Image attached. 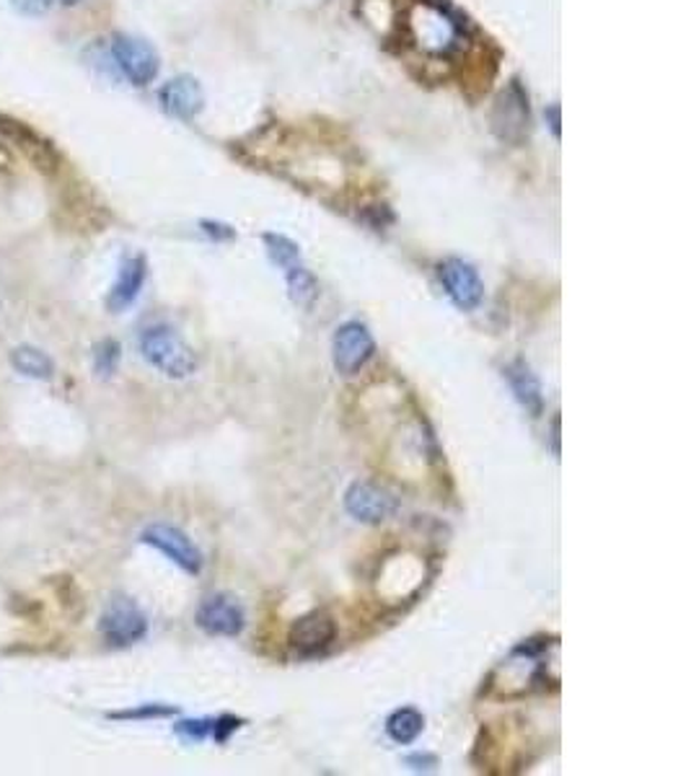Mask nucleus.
I'll list each match as a JSON object with an SVG mask.
<instances>
[{"mask_svg": "<svg viewBox=\"0 0 691 776\" xmlns=\"http://www.w3.org/2000/svg\"><path fill=\"white\" fill-rule=\"evenodd\" d=\"M407 37L430 58H446L464 42V21L446 3L417 0L407 11Z\"/></svg>", "mask_w": 691, "mask_h": 776, "instance_id": "f257e3e1", "label": "nucleus"}, {"mask_svg": "<svg viewBox=\"0 0 691 776\" xmlns=\"http://www.w3.org/2000/svg\"><path fill=\"white\" fill-rule=\"evenodd\" d=\"M140 355L146 357L150 367H156L160 375L172 381L189 379L199 365L195 350L179 337V332L166 324L148 326L140 334Z\"/></svg>", "mask_w": 691, "mask_h": 776, "instance_id": "f03ea898", "label": "nucleus"}, {"mask_svg": "<svg viewBox=\"0 0 691 776\" xmlns=\"http://www.w3.org/2000/svg\"><path fill=\"white\" fill-rule=\"evenodd\" d=\"M99 631L107 639V645L130 647L148 635V619L133 598L115 596L104 608Z\"/></svg>", "mask_w": 691, "mask_h": 776, "instance_id": "7ed1b4c3", "label": "nucleus"}, {"mask_svg": "<svg viewBox=\"0 0 691 776\" xmlns=\"http://www.w3.org/2000/svg\"><path fill=\"white\" fill-rule=\"evenodd\" d=\"M376 355V340L363 322H348L332 337V363L340 375H356Z\"/></svg>", "mask_w": 691, "mask_h": 776, "instance_id": "20e7f679", "label": "nucleus"}, {"mask_svg": "<svg viewBox=\"0 0 691 776\" xmlns=\"http://www.w3.org/2000/svg\"><path fill=\"white\" fill-rule=\"evenodd\" d=\"M111 60H115L119 73L133 86L154 84L160 70L158 52L154 47H150L146 39L130 35L115 37V42H111Z\"/></svg>", "mask_w": 691, "mask_h": 776, "instance_id": "39448f33", "label": "nucleus"}, {"mask_svg": "<svg viewBox=\"0 0 691 776\" xmlns=\"http://www.w3.org/2000/svg\"><path fill=\"white\" fill-rule=\"evenodd\" d=\"M438 279L451 303L459 311H477L485 301V283L474 264L459 257L444 259L438 264Z\"/></svg>", "mask_w": 691, "mask_h": 776, "instance_id": "423d86ee", "label": "nucleus"}, {"mask_svg": "<svg viewBox=\"0 0 691 776\" xmlns=\"http://www.w3.org/2000/svg\"><path fill=\"white\" fill-rule=\"evenodd\" d=\"M140 541L148 547L158 549L166 559H172L176 567H182L187 574L203 572V551H199L192 539L176 525L154 523L140 533Z\"/></svg>", "mask_w": 691, "mask_h": 776, "instance_id": "0eeeda50", "label": "nucleus"}, {"mask_svg": "<svg viewBox=\"0 0 691 776\" xmlns=\"http://www.w3.org/2000/svg\"><path fill=\"white\" fill-rule=\"evenodd\" d=\"M344 510L366 525H379L397 515L399 500L389 490L373 482H352L344 492Z\"/></svg>", "mask_w": 691, "mask_h": 776, "instance_id": "6e6552de", "label": "nucleus"}, {"mask_svg": "<svg viewBox=\"0 0 691 776\" xmlns=\"http://www.w3.org/2000/svg\"><path fill=\"white\" fill-rule=\"evenodd\" d=\"M337 637V623L332 616L327 611H309L303 613L301 619L293 621L291 631H288V642H291V650L299 655V658H313V655H321L327 647H332Z\"/></svg>", "mask_w": 691, "mask_h": 776, "instance_id": "1a4fd4ad", "label": "nucleus"}, {"mask_svg": "<svg viewBox=\"0 0 691 776\" xmlns=\"http://www.w3.org/2000/svg\"><path fill=\"white\" fill-rule=\"evenodd\" d=\"M197 627L211 637H239L244 631L246 613L236 598L226 593L207 596L197 608Z\"/></svg>", "mask_w": 691, "mask_h": 776, "instance_id": "9d476101", "label": "nucleus"}, {"mask_svg": "<svg viewBox=\"0 0 691 776\" xmlns=\"http://www.w3.org/2000/svg\"><path fill=\"white\" fill-rule=\"evenodd\" d=\"M495 132L505 143H520L528 130V94L518 81H510L495 104Z\"/></svg>", "mask_w": 691, "mask_h": 776, "instance_id": "9b49d317", "label": "nucleus"}, {"mask_svg": "<svg viewBox=\"0 0 691 776\" xmlns=\"http://www.w3.org/2000/svg\"><path fill=\"white\" fill-rule=\"evenodd\" d=\"M0 135H3L6 140H11L13 146L19 148L21 154L37 166L39 171L50 174V171L58 169L60 158H58V154H55V148L42 138V135H37L35 130H31L29 125L19 122V119L0 115Z\"/></svg>", "mask_w": 691, "mask_h": 776, "instance_id": "f8f14e48", "label": "nucleus"}, {"mask_svg": "<svg viewBox=\"0 0 691 776\" xmlns=\"http://www.w3.org/2000/svg\"><path fill=\"white\" fill-rule=\"evenodd\" d=\"M146 277H148V262L143 254H135V257H127L123 264H119L117 279L107 295V308L111 311V314H123L125 308H130L133 303L138 301L143 285H146Z\"/></svg>", "mask_w": 691, "mask_h": 776, "instance_id": "ddd939ff", "label": "nucleus"}, {"mask_svg": "<svg viewBox=\"0 0 691 776\" xmlns=\"http://www.w3.org/2000/svg\"><path fill=\"white\" fill-rule=\"evenodd\" d=\"M158 99H160V107H164V111H168L172 117L192 119L195 115H199V109H203L205 94H203V86H199L192 76H176L168 84H164Z\"/></svg>", "mask_w": 691, "mask_h": 776, "instance_id": "4468645a", "label": "nucleus"}, {"mask_svg": "<svg viewBox=\"0 0 691 776\" xmlns=\"http://www.w3.org/2000/svg\"><path fill=\"white\" fill-rule=\"evenodd\" d=\"M503 379L508 381V386L516 396V402L524 406V410L532 414V418H542L544 414V391L542 381L536 379V373L532 371V365L526 363L524 357L513 360L503 367Z\"/></svg>", "mask_w": 691, "mask_h": 776, "instance_id": "2eb2a0df", "label": "nucleus"}, {"mask_svg": "<svg viewBox=\"0 0 691 776\" xmlns=\"http://www.w3.org/2000/svg\"><path fill=\"white\" fill-rule=\"evenodd\" d=\"M425 730V717L420 709L415 707H401L397 711H391L389 719H386V735L399 746H409L420 738Z\"/></svg>", "mask_w": 691, "mask_h": 776, "instance_id": "dca6fc26", "label": "nucleus"}, {"mask_svg": "<svg viewBox=\"0 0 691 776\" xmlns=\"http://www.w3.org/2000/svg\"><path fill=\"white\" fill-rule=\"evenodd\" d=\"M11 365L19 371L21 375H27V379L35 381H50L55 375V363L50 355H45L42 350L31 347V345H21L11 352Z\"/></svg>", "mask_w": 691, "mask_h": 776, "instance_id": "f3484780", "label": "nucleus"}, {"mask_svg": "<svg viewBox=\"0 0 691 776\" xmlns=\"http://www.w3.org/2000/svg\"><path fill=\"white\" fill-rule=\"evenodd\" d=\"M285 283H288V295L299 308H311L319 298V283L317 277L311 275L306 264H295V267L285 269Z\"/></svg>", "mask_w": 691, "mask_h": 776, "instance_id": "a211bd4d", "label": "nucleus"}, {"mask_svg": "<svg viewBox=\"0 0 691 776\" xmlns=\"http://www.w3.org/2000/svg\"><path fill=\"white\" fill-rule=\"evenodd\" d=\"M264 246H267L270 259L283 272L301 264V246L283 234H264Z\"/></svg>", "mask_w": 691, "mask_h": 776, "instance_id": "6ab92c4d", "label": "nucleus"}, {"mask_svg": "<svg viewBox=\"0 0 691 776\" xmlns=\"http://www.w3.org/2000/svg\"><path fill=\"white\" fill-rule=\"evenodd\" d=\"M119 360H123V347H119L117 340H104L94 347V371L101 379H109V375L117 373Z\"/></svg>", "mask_w": 691, "mask_h": 776, "instance_id": "aec40b11", "label": "nucleus"}, {"mask_svg": "<svg viewBox=\"0 0 691 776\" xmlns=\"http://www.w3.org/2000/svg\"><path fill=\"white\" fill-rule=\"evenodd\" d=\"M176 735H179L182 740L187 743H203L205 738H211L213 735V719L203 717V719H182V723L174 725Z\"/></svg>", "mask_w": 691, "mask_h": 776, "instance_id": "412c9836", "label": "nucleus"}, {"mask_svg": "<svg viewBox=\"0 0 691 776\" xmlns=\"http://www.w3.org/2000/svg\"><path fill=\"white\" fill-rule=\"evenodd\" d=\"M176 707H168V704H143L138 709H127V711H111L109 719H156V717H172L176 715Z\"/></svg>", "mask_w": 691, "mask_h": 776, "instance_id": "4be33fe9", "label": "nucleus"}, {"mask_svg": "<svg viewBox=\"0 0 691 776\" xmlns=\"http://www.w3.org/2000/svg\"><path fill=\"white\" fill-rule=\"evenodd\" d=\"M239 727H244V719H241V717H233V715L215 717L213 719V735H211V738L223 746V743H228V738L239 730Z\"/></svg>", "mask_w": 691, "mask_h": 776, "instance_id": "5701e85b", "label": "nucleus"}, {"mask_svg": "<svg viewBox=\"0 0 691 776\" xmlns=\"http://www.w3.org/2000/svg\"><path fill=\"white\" fill-rule=\"evenodd\" d=\"M203 226V230L211 238H215V242H228V238L236 236V230H233L231 226H226V223H215V220H203L199 223Z\"/></svg>", "mask_w": 691, "mask_h": 776, "instance_id": "b1692460", "label": "nucleus"}, {"mask_svg": "<svg viewBox=\"0 0 691 776\" xmlns=\"http://www.w3.org/2000/svg\"><path fill=\"white\" fill-rule=\"evenodd\" d=\"M407 766H412L415 772L432 769V766H438V758L432 754H412V756H407Z\"/></svg>", "mask_w": 691, "mask_h": 776, "instance_id": "393cba45", "label": "nucleus"}, {"mask_svg": "<svg viewBox=\"0 0 691 776\" xmlns=\"http://www.w3.org/2000/svg\"><path fill=\"white\" fill-rule=\"evenodd\" d=\"M13 6L27 16H39L47 11V0H13Z\"/></svg>", "mask_w": 691, "mask_h": 776, "instance_id": "a878e982", "label": "nucleus"}, {"mask_svg": "<svg viewBox=\"0 0 691 776\" xmlns=\"http://www.w3.org/2000/svg\"><path fill=\"white\" fill-rule=\"evenodd\" d=\"M552 440H554V453L559 455V418L552 420Z\"/></svg>", "mask_w": 691, "mask_h": 776, "instance_id": "bb28decb", "label": "nucleus"}, {"mask_svg": "<svg viewBox=\"0 0 691 776\" xmlns=\"http://www.w3.org/2000/svg\"><path fill=\"white\" fill-rule=\"evenodd\" d=\"M549 117H552V132L559 135V107H549Z\"/></svg>", "mask_w": 691, "mask_h": 776, "instance_id": "cd10ccee", "label": "nucleus"}, {"mask_svg": "<svg viewBox=\"0 0 691 776\" xmlns=\"http://www.w3.org/2000/svg\"><path fill=\"white\" fill-rule=\"evenodd\" d=\"M60 3L62 6H76V3H80V0H60Z\"/></svg>", "mask_w": 691, "mask_h": 776, "instance_id": "c85d7f7f", "label": "nucleus"}]
</instances>
